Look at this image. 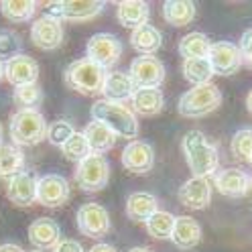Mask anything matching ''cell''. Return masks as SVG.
Instances as JSON below:
<instances>
[{
  "mask_svg": "<svg viewBox=\"0 0 252 252\" xmlns=\"http://www.w3.org/2000/svg\"><path fill=\"white\" fill-rule=\"evenodd\" d=\"M181 149L193 177L208 179L218 173L220 167L218 149L210 143L208 136L201 130H189L181 140Z\"/></svg>",
  "mask_w": 252,
  "mask_h": 252,
  "instance_id": "1",
  "label": "cell"
},
{
  "mask_svg": "<svg viewBox=\"0 0 252 252\" xmlns=\"http://www.w3.org/2000/svg\"><path fill=\"white\" fill-rule=\"evenodd\" d=\"M90 114H92V120L102 122L116 136L128 138V140H136V136H138V120L132 114V110L126 108L124 104L98 100V102L92 104Z\"/></svg>",
  "mask_w": 252,
  "mask_h": 252,
  "instance_id": "2",
  "label": "cell"
},
{
  "mask_svg": "<svg viewBox=\"0 0 252 252\" xmlns=\"http://www.w3.org/2000/svg\"><path fill=\"white\" fill-rule=\"evenodd\" d=\"M10 138L17 147H35L47 138V122L39 110H19L10 116Z\"/></svg>",
  "mask_w": 252,
  "mask_h": 252,
  "instance_id": "3",
  "label": "cell"
},
{
  "mask_svg": "<svg viewBox=\"0 0 252 252\" xmlns=\"http://www.w3.org/2000/svg\"><path fill=\"white\" fill-rule=\"evenodd\" d=\"M106 73L108 71L102 69L98 63L90 61L88 57H82L67 65L65 84H67V88L84 94V96H96V94H102Z\"/></svg>",
  "mask_w": 252,
  "mask_h": 252,
  "instance_id": "4",
  "label": "cell"
},
{
  "mask_svg": "<svg viewBox=\"0 0 252 252\" xmlns=\"http://www.w3.org/2000/svg\"><path fill=\"white\" fill-rule=\"evenodd\" d=\"M222 104V92L216 84L193 86L179 98V114L185 118H203Z\"/></svg>",
  "mask_w": 252,
  "mask_h": 252,
  "instance_id": "5",
  "label": "cell"
},
{
  "mask_svg": "<svg viewBox=\"0 0 252 252\" xmlns=\"http://www.w3.org/2000/svg\"><path fill=\"white\" fill-rule=\"evenodd\" d=\"M73 179L82 191L88 193L102 191L110 181V163L106 161L104 155L90 153L84 161L77 163L73 171Z\"/></svg>",
  "mask_w": 252,
  "mask_h": 252,
  "instance_id": "6",
  "label": "cell"
},
{
  "mask_svg": "<svg viewBox=\"0 0 252 252\" xmlns=\"http://www.w3.org/2000/svg\"><path fill=\"white\" fill-rule=\"evenodd\" d=\"M75 226L88 238H104L110 232V214L100 203L88 201L84 206L77 208L75 214Z\"/></svg>",
  "mask_w": 252,
  "mask_h": 252,
  "instance_id": "7",
  "label": "cell"
},
{
  "mask_svg": "<svg viewBox=\"0 0 252 252\" xmlns=\"http://www.w3.org/2000/svg\"><path fill=\"white\" fill-rule=\"evenodd\" d=\"M86 55L90 61L98 63L102 69H110L114 67L120 55H122V41L116 35H110V33H98L94 35L88 45H86Z\"/></svg>",
  "mask_w": 252,
  "mask_h": 252,
  "instance_id": "8",
  "label": "cell"
},
{
  "mask_svg": "<svg viewBox=\"0 0 252 252\" xmlns=\"http://www.w3.org/2000/svg\"><path fill=\"white\" fill-rule=\"evenodd\" d=\"M69 195H71V187L63 175L47 173V175L37 179V201L41 206L57 210L69 201Z\"/></svg>",
  "mask_w": 252,
  "mask_h": 252,
  "instance_id": "9",
  "label": "cell"
},
{
  "mask_svg": "<svg viewBox=\"0 0 252 252\" xmlns=\"http://www.w3.org/2000/svg\"><path fill=\"white\" fill-rule=\"evenodd\" d=\"M128 75L136 88H159L165 82V65L155 55H138L130 63Z\"/></svg>",
  "mask_w": 252,
  "mask_h": 252,
  "instance_id": "10",
  "label": "cell"
},
{
  "mask_svg": "<svg viewBox=\"0 0 252 252\" xmlns=\"http://www.w3.org/2000/svg\"><path fill=\"white\" fill-rule=\"evenodd\" d=\"M104 10V2L100 0H67V2H53L47 8V17L57 21H92Z\"/></svg>",
  "mask_w": 252,
  "mask_h": 252,
  "instance_id": "11",
  "label": "cell"
},
{
  "mask_svg": "<svg viewBox=\"0 0 252 252\" xmlns=\"http://www.w3.org/2000/svg\"><path fill=\"white\" fill-rule=\"evenodd\" d=\"M208 61H210L214 73L232 75L242 65V53L238 49V45H234L230 41H218V43H212V47H210Z\"/></svg>",
  "mask_w": 252,
  "mask_h": 252,
  "instance_id": "12",
  "label": "cell"
},
{
  "mask_svg": "<svg viewBox=\"0 0 252 252\" xmlns=\"http://www.w3.org/2000/svg\"><path fill=\"white\" fill-rule=\"evenodd\" d=\"M122 165L134 175H145L155 165V151L147 140H130L122 151Z\"/></svg>",
  "mask_w": 252,
  "mask_h": 252,
  "instance_id": "13",
  "label": "cell"
},
{
  "mask_svg": "<svg viewBox=\"0 0 252 252\" xmlns=\"http://www.w3.org/2000/svg\"><path fill=\"white\" fill-rule=\"evenodd\" d=\"M31 41L35 43V47L43 51H55L63 43V27L61 21L53 17H41L31 27Z\"/></svg>",
  "mask_w": 252,
  "mask_h": 252,
  "instance_id": "14",
  "label": "cell"
},
{
  "mask_svg": "<svg viewBox=\"0 0 252 252\" xmlns=\"http://www.w3.org/2000/svg\"><path fill=\"white\" fill-rule=\"evenodd\" d=\"M214 185L222 195L226 197H242L250 191L252 187V177L244 169H222L214 175Z\"/></svg>",
  "mask_w": 252,
  "mask_h": 252,
  "instance_id": "15",
  "label": "cell"
},
{
  "mask_svg": "<svg viewBox=\"0 0 252 252\" xmlns=\"http://www.w3.org/2000/svg\"><path fill=\"white\" fill-rule=\"evenodd\" d=\"M4 77L8 80V84H12L14 88L37 84V80H39V63L33 57L21 53L17 57L4 61Z\"/></svg>",
  "mask_w": 252,
  "mask_h": 252,
  "instance_id": "16",
  "label": "cell"
},
{
  "mask_svg": "<svg viewBox=\"0 0 252 252\" xmlns=\"http://www.w3.org/2000/svg\"><path fill=\"white\" fill-rule=\"evenodd\" d=\"M8 199L19 208H29L37 201V177L27 171H21L12 175L6 185Z\"/></svg>",
  "mask_w": 252,
  "mask_h": 252,
  "instance_id": "17",
  "label": "cell"
},
{
  "mask_svg": "<svg viewBox=\"0 0 252 252\" xmlns=\"http://www.w3.org/2000/svg\"><path fill=\"white\" fill-rule=\"evenodd\" d=\"M136 92V86L132 84L130 75L126 71H108L104 77V86H102V96L106 102H114V104H126L132 94Z\"/></svg>",
  "mask_w": 252,
  "mask_h": 252,
  "instance_id": "18",
  "label": "cell"
},
{
  "mask_svg": "<svg viewBox=\"0 0 252 252\" xmlns=\"http://www.w3.org/2000/svg\"><path fill=\"white\" fill-rule=\"evenodd\" d=\"M29 240L37 250H53L61 242V228L51 218H37L29 226Z\"/></svg>",
  "mask_w": 252,
  "mask_h": 252,
  "instance_id": "19",
  "label": "cell"
},
{
  "mask_svg": "<svg viewBox=\"0 0 252 252\" xmlns=\"http://www.w3.org/2000/svg\"><path fill=\"white\" fill-rule=\"evenodd\" d=\"M179 201L189 210H206L212 201V185L208 179L191 177L179 187Z\"/></svg>",
  "mask_w": 252,
  "mask_h": 252,
  "instance_id": "20",
  "label": "cell"
},
{
  "mask_svg": "<svg viewBox=\"0 0 252 252\" xmlns=\"http://www.w3.org/2000/svg\"><path fill=\"white\" fill-rule=\"evenodd\" d=\"M169 240H173V244H175L177 248H181V250H191L201 240L199 222L195 218H189V216L175 218V224H173V232H171Z\"/></svg>",
  "mask_w": 252,
  "mask_h": 252,
  "instance_id": "21",
  "label": "cell"
},
{
  "mask_svg": "<svg viewBox=\"0 0 252 252\" xmlns=\"http://www.w3.org/2000/svg\"><path fill=\"white\" fill-rule=\"evenodd\" d=\"M132 114L138 116H155L159 114L165 106V96L159 88H136V92L130 98Z\"/></svg>",
  "mask_w": 252,
  "mask_h": 252,
  "instance_id": "22",
  "label": "cell"
},
{
  "mask_svg": "<svg viewBox=\"0 0 252 252\" xmlns=\"http://www.w3.org/2000/svg\"><path fill=\"white\" fill-rule=\"evenodd\" d=\"M159 210V201L149 191H134L126 199V218L132 222H147V220Z\"/></svg>",
  "mask_w": 252,
  "mask_h": 252,
  "instance_id": "23",
  "label": "cell"
},
{
  "mask_svg": "<svg viewBox=\"0 0 252 252\" xmlns=\"http://www.w3.org/2000/svg\"><path fill=\"white\" fill-rule=\"evenodd\" d=\"M130 45H132V49L136 53H140V55H155L163 45V35H161V31L157 27L147 23V25L132 31Z\"/></svg>",
  "mask_w": 252,
  "mask_h": 252,
  "instance_id": "24",
  "label": "cell"
},
{
  "mask_svg": "<svg viewBox=\"0 0 252 252\" xmlns=\"http://www.w3.org/2000/svg\"><path fill=\"white\" fill-rule=\"evenodd\" d=\"M84 136H86V140H88V145H90V151L92 153H96V155H104V153H108L110 149H114V145H116V134L108 128V126H104L102 122H98V120H92L86 128H84V132H82Z\"/></svg>",
  "mask_w": 252,
  "mask_h": 252,
  "instance_id": "25",
  "label": "cell"
},
{
  "mask_svg": "<svg viewBox=\"0 0 252 252\" xmlns=\"http://www.w3.org/2000/svg\"><path fill=\"white\" fill-rule=\"evenodd\" d=\"M149 4L147 2H140V0H124V2L118 4L116 8V19L122 27H128V29H138L149 23Z\"/></svg>",
  "mask_w": 252,
  "mask_h": 252,
  "instance_id": "26",
  "label": "cell"
},
{
  "mask_svg": "<svg viewBox=\"0 0 252 252\" xmlns=\"http://www.w3.org/2000/svg\"><path fill=\"white\" fill-rule=\"evenodd\" d=\"M163 17L173 27H185L195 19V4L189 0H167L163 4Z\"/></svg>",
  "mask_w": 252,
  "mask_h": 252,
  "instance_id": "27",
  "label": "cell"
},
{
  "mask_svg": "<svg viewBox=\"0 0 252 252\" xmlns=\"http://www.w3.org/2000/svg\"><path fill=\"white\" fill-rule=\"evenodd\" d=\"M25 167V155L23 151L12 145V143H4L0 140V177H12L21 173Z\"/></svg>",
  "mask_w": 252,
  "mask_h": 252,
  "instance_id": "28",
  "label": "cell"
},
{
  "mask_svg": "<svg viewBox=\"0 0 252 252\" xmlns=\"http://www.w3.org/2000/svg\"><path fill=\"white\" fill-rule=\"evenodd\" d=\"M210 47H212V43H210L208 35L195 31V33H189V35L181 37L179 55L183 59H206L210 53Z\"/></svg>",
  "mask_w": 252,
  "mask_h": 252,
  "instance_id": "29",
  "label": "cell"
},
{
  "mask_svg": "<svg viewBox=\"0 0 252 252\" xmlns=\"http://www.w3.org/2000/svg\"><path fill=\"white\" fill-rule=\"evenodd\" d=\"M37 10V2L33 0H2L0 12L10 23H29Z\"/></svg>",
  "mask_w": 252,
  "mask_h": 252,
  "instance_id": "30",
  "label": "cell"
},
{
  "mask_svg": "<svg viewBox=\"0 0 252 252\" xmlns=\"http://www.w3.org/2000/svg\"><path fill=\"white\" fill-rule=\"evenodd\" d=\"M181 69H183L185 80H187L189 84H193V86L210 84L212 75H214L208 57H206V59H183Z\"/></svg>",
  "mask_w": 252,
  "mask_h": 252,
  "instance_id": "31",
  "label": "cell"
},
{
  "mask_svg": "<svg viewBox=\"0 0 252 252\" xmlns=\"http://www.w3.org/2000/svg\"><path fill=\"white\" fill-rule=\"evenodd\" d=\"M173 224H175V216L169 214V212H163V210H157L147 222V232L157 240H167L171 238V232H173Z\"/></svg>",
  "mask_w": 252,
  "mask_h": 252,
  "instance_id": "32",
  "label": "cell"
},
{
  "mask_svg": "<svg viewBox=\"0 0 252 252\" xmlns=\"http://www.w3.org/2000/svg\"><path fill=\"white\" fill-rule=\"evenodd\" d=\"M61 153H63V157H65L67 161H71V163H80V161H84L86 157L92 153L90 151V145H88V140H86V136L82 134V132H73L65 143H63L61 147Z\"/></svg>",
  "mask_w": 252,
  "mask_h": 252,
  "instance_id": "33",
  "label": "cell"
},
{
  "mask_svg": "<svg viewBox=\"0 0 252 252\" xmlns=\"http://www.w3.org/2000/svg\"><path fill=\"white\" fill-rule=\"evenodd\" d=\"M12 98L21 106V110H37L39 104L43 102V90L39 84L21 86V88H14Z\"/></svg>",
  "mask_w": 252,
  "mask_h": 252,
  "instance_id": "34",
  "label": "cell"
},
{
  "mask_svg": "<svg viewBox=\"0 0 252 252\" xmlns=\"http://www.w3.org/2000/svg\"><path fill=\"white\" fill-rule=\"evenodd\" d=\"M230 149H232L236 159L250 163V159H252V128H242V130L236 132L232 136Z\"/></svg>",
  "mask_w": 252,
  "mask_h": 252,
  "instance_id": "35",
  "label": "cell"
},
{
  "mask_svg": "<svg viewBox=\"0 0 252 252\" xmlns=\"http://www.w3.org/2000/svg\"><path fill=\"white\" fill-rule=\"evenodd\" d=\"M21 49H23L21 37L8 29H0V61L2 59L8 61L12 57L21 55Z\"/></svg>",
  "mask_w": 252,
  "mask_h": 252,
  "instance_id": "36",
  "label": "cell"
},
{
  "mask_svg": "<svg viewBox=\"0 0 252 252\" xmlns=\"http://www.w3.org/2000/svg\"><path fill=\"white\" fill-rule=\"evenodd\" d=\"M73 132L75 128L69 120H55L51 124H47V140L55 147H61Z\"/></svg>",
  "mask_w": 252,
  "mask_h": 252,
  "instance_id": "37",
  "label": "cell"
},
{
  "mask_svg": "<svg viewBox=\"0 0 252 252\" xmlns=\"http://www.w3.org/2000/svg\"><path fill=\"white\" fill-rule=\"evenodd\" d=\"M240 53H242V57H246L248 59V63L252 61V29H248V31H244V35H242V39H240Z\"/></svg>",
  "mask_w": 252,
  "mask_h": 252,
  "instance_id": "38",
  "label": "cell"
},
{
  "mask_svg": "<svg viewBox=\"0 0 252 252\" xmlns=\"http://www.w3.org/2000/svg\"><path fill=\"white\" fill-rule=\"evenodd\" d=\"M53 252H84V248H82V244L77 242V240L67 238V240H61V242L53 248Z\"/></svg>",
  "mask_w": 252,
  "mask_h": 252,
  "instance_id": "39",
  "label": "cell"
},
{
  "mask_svg": "<svg viewBox=\"0 0 252 252\" xmlns=\"http://www.w3.org/2000/svg\"><path fill=\"white\" fill-rule=\"evenodd\" d=\"M88 252H118L112 244H104V242H100V244H96V246H92Z\"/></svg>",
  "mask_w": 252,
  "mask_h": 252,
  "instance_id": "40",
  "label": "cell"
},
{
  "mask_svg": "<svg viewBox=\"0 0 252 252\" xmlns=\"http://www.w3.org/2000/svg\"><path fill=\"white\" fill-rule=\"evenodd\" d=\"M0 252H25L19 244H12V242H6V244H0Z\"/></svg>",
  "mask_w": 252,
  "mask_h": 252,
  "instance_id": "41",
  "label": "cell"
},
{
  "mask_svg": "<svg viewBox=\"0 0 252 252\" xmlns=\"http://www.w3.org/2000/svg\"><path fill=\"white\" fill-rule=\"evenodd\" d=\"M246 108H248V112L252 114V90L248 92V96H246Z\"/></svg>",
  "mask_w": 252,
  "mask_h": 252,
  "instance_id": "42",
  "label": "cell"
},
{
  "mask_svg": "<svg viewBox=\"0 0 252 252\" xmlns=\"http://www.w3.org/2000/svg\"><path fill=\"white\" fill-rule=\"evenodd\" d=\"M128 252H153V250L147 248V246H134V248H130Z\"/></svg>",
  "mask_w": 252,
  "mask_h": 252,
  "instance_id": "43",
  "label": "cell"
},
{
  "mask_svg": "<svg viewBox=\"0 0 252 252\" xmlns=\"http://www.w3.org/2000/svg\"><path fill=\"white\" fill-rule=\"evenodd\" d=\"M4 77V61H0V80Z\"/></svg>",
  "mask_w": 252,
  "mask_h": 252,
  "instance_id": "44",
  "label": "cell"
},
{
  "mask_svg": "<svg viewBox=\"0 0 252 252\" xmlns=\"http://www.w3.org/2000/svg\"><path fill=\"white\" fill-rule=\"evenodd\" d=\"M31 252H43V250H31Z\"/></svg>",
  "mask_w": 252,
  "mask_h": 252,
  "instance_id": "45",
  "label": "cell"
},
{
  "mask_svg": "<svg viewBox=\"0 0 252 252\" xmlns=\"http://www.w3.org/2000/svg\"><path fill=\"white\" fill-rule=\"evenodd\" d=\"M250 165H252V159H250Z\"/></svg>",
  "mask_w": 252,
  "mask_h": 252,
  "instance_id": "46",
  "label": "cell"
},
{
  "mask_svg": "<svg viewBox=\"0 0 252 252\" xmlns=\"http://www.w3.org/2000/svg\"><path fill=\"white\" fill-rule=\"evenodd\" d=\"M250 65H252V61H250Z\"/></svg>",
  "mask_w": 252,
  "mask_h": 252,
  "instance_id": "47",
  "label": "cell"
}]
</instances>
